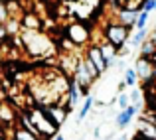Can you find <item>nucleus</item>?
Returning a JSON list of instances; mask_svg holds the SVG:
<instances>
[{
    "label": "nucleus",
    "mask_w": 156,
    "mask_h": 140,
    "mask_svg": "<svg viewBox=\"0 0 156 140\" xmlns=\"http://www.w3.org/2000/svg\"><path fill=\"white\" fill-rule=\"evenodd\" d=\"M20 38L24 44V53L34 59H42V57H50V53H57V44L44 30H22Z\"/></svg>",
    "instance_id": "nucleus-1"
},
{
    "label": "nucleus",
    "mask_w": 156,
    "mask_h": 140,
    "mask_svg": "<svg viewBox=\"0 0 156 140\" xmlns=\"http://www.w3.org/2000/svg\"><path fill=\"white\" fill-rule=\"evenodd\" d=\"M26 114H28V118H30V122L34 124V128L38 130V134H40L42 140L53 138L57 134V128H59V126H55L51 122V118L46 114L44 107L34 105V107H30V109H26Z\"/></svg>",
    "instance_id": "nucleus-2"
},
{
    "label": "nucleus",
    "mask_w": 156,
    "mask_h": 140,
    "mask_svg": "<svg viewBox=\"0 0 156 140\" xmlns=\"http://www.w3.org/2000/svg\"><path fill=\"white\" fill-rule=\"evenodd\" d=\"M63 36L67 40H71L77 47H87L93 40V34H91V28L85 20H73L65 26L63 30Z\"/></svg>",
    "instance_id": "nucleus-3"
},
{
    "label": "nucleus",
    "mask_w": 156,
    "mask_h": 140,
    "mask_svg": "<svg viewBox=\"0 0 156 140\" xmlns=\"http://www.w3.org/2000/svg\"><path fill=\"white\" fill-rule=\"evenodd\" d=\"M130 38V28L122 26L121 22H109L107 26L103 28V40H107L109 44H113L117 49H121L122 46H126Z\"/></svg>",
    "instance_id": "nucleus-4"
},
{
    "label": "nucleus",
    "mask_w": 156,
    "mask_h": 140,
    "mask_svg": "<svg viewBox=\"0 0 156 140\" xmlns=\"http://www.w3.org/2000/svg\"><path fill=\"white\" fill-rule=\"evenodd\" d=\"M83 55L87 57V59L91 61V63L95 65L101 73H105L107 69H109V63L105 61V57H103V53H101V49H99L97 44H89V46L85 47V53H83Z\"/></svg>",
    "instance_id": "nucleus-5"
},
{
    "label": "nucleus",
    "mask_w": 156,
    "mask_h": 140,
    "mask_svg": "<svg viewBox=\"0 0 156 140\" xmlns=\"http://www.w3.org/2000/svg\"><path fill=\"white\" fill-rule=\"evenodd\" d=\"M20 26L22 30H44V18L36 10H24L20 16Z\"/></svg>",
    "instance_id": "nucleus-6"
},
{
    "label": "nucleus",
    "mask_w": 156,
    "mask_h": 140,
    "mask_svg": "<svg viewBox=\"0 0 156 140\" xmlns=\"http://www.w3.org/2000/svg\"><path fill=\"white\" fill-rule=\"evenodd\" d=\"M44 110H46V114L51 118V122L55 126H61L65 122V118H67V114H69V110L65 109L61 103H51V105H46L44 107Z\"/></svg>",
    "instance_id": "nucleus-7"
},
{
    "label": "nucleus",
    "mask_w": 156,
    "mask_h": 140,
    "mask_svg": "<svg viewBox=\"0 0 156 140\" xmlns=\"http://www.w3.org/2000/svg\"><path fill=\"white\" fill-rule=\"evenodd\" d=\"M134 71H136V77L142 81H150L154 77V61L148 59V57H138L136 59V67H134Z\"/></svg>",
    "instance_id": "nucleus-8"
},
{
    "label": "nucleus",
    "mask_w": 156,
    "mask_h": 140,
    "mask_svg": "<svg viewBox=\"0 0 156 140\" xmlns=\"http://www.w3.org/2000/svg\"><path fill=\"white\" fill-rule=\"evenodd\" d=\"M136 113H138V107H134V105H129L126 109H122L121 113L115 117V124H117V128H126Z\"/></svg>",
    "instance_id": "nucleus-9"
},
{
    "label": "nucleus",
    "mask_w": 156,
    "mask_h": 140,
    "mask_svg": "<svg viewBox=\"0 0 156 140\" xmlns=\"http://www.w3.org/2000/svg\"><path fill=\"white\" fill-rule=\"evenodd\" d=\"M136 16H138V12H136V10H126V8H119V10H117V22H121L122 26H126V28H130V30H133L134 24H136Z\"/></svg>",
    "instance_id": "nucleus-10"
},
{
    "label": "nucleus",
    "mask_w": 156,
    "mask_h": 140,
    "mask_svg": "<svg viewBox=\"0 0 156 140\" xmlns=\"http://www.w3.org/2000/svg\"><path fill=\"white\" fill-rule=\"evenodd\" d=\"M97 46H99L101 53H103V57H105V61L109 63V67H111V63H115V61H117V57H119V49L115 47L113 44H109L107 40L97 42Z\"/></svg>",
    "instance_id": "nucleus-11"
},
{
    "label": "nucleus",
    "mask_w": 156,
    "mask_h": 140,
    "mask_svg": "<svg viewBox=\"0 0 156 140\" xmlns=\"http://www.w3.org/2000/svg\"><path fill=\"white\" fill-rule=\"evenodd\" d=\"M16 109L10 107V103H0V124H14L16 122Z\"/></svg>",
    "instance_id": "nucleus-12"
},
{
    "label": "nucleus",
    "mask_w": 156,
    "mask_h": 140,
    "mask_svg": "<svg viewBox=\"0 0 156 140\" xmlns=\"http://www.w3.org/2000/svg\"><path fill=\"white\" fill-rule=\"evenodd\" d=\"M136 132H140V134H144V136H150V138L156 140V124L140 117V122H138V130H136Z\"/></svg>",
    "instance_id": "nucleus-13"
},
{
    "label": "nucleus",
    "mask_w": 156,
    "mask_h": 140,
    "mask_svg": "<svg viewBox=\"0 0 156 140\" xmlns=\"http://www.w3.org/2000/svg\"><path fill=\"white\" fill-rule=\"evenodd\" d=\"M93 105H95V99H93L91 95H85V101H83V105H81L79 113H77V122H81L85 117H87V114H89V110L93 109Z\"/></svg>",
    "instance_id": "nucleus-14"
},
{
    "label": "nucleus",
    "mask_w": 156,
    "mask_h": 140,
    "mask_svg": "<svg viewBox=\"0 0 156 140\" xmlns=\"http://www.w3.org/2000/svg\"><path fill=\"white\" fill-rule=\"evenodd\" d=\"M146 38H148V32H146V28H144V30H136L134 34H130L129 46H130V47H140V44L144 42Z\"/></svg>",
    "instance_id": "nucleus-15"
},
{
    "label": "nucleus",
    "mask_w": 156,
    "mask_h": 140,
    "mask_svg": "<svg viewBox=\"0 0 156 140\" xmlns=\"http://www.w3.org/2000/svg\"><path fill=\"white\" fill-rule=\"evenodd\" d=\"M140 55L142 57H148V59H154V55H156V46L150 42L148 38L140 44Z\"/></svg>",
    "instance_id": "nucleus-16"
},
{
    "label": "nucleus",
    "mask_w": 156,
    "mask_h": 140,
    "mask_svg": "<svg viewBox=\"0 0 156 140\" xmlns=\"http://www.w3.org/2000/svg\"><path fill=\"white\" fill-rule=\"evenodd\" d=\"M12 138L14 140H40L38 136H34L32 132H28V130L22 128V126H16V128L12 130Z\"/></svg>",
    "instance_id": "nucleus-17"
},
{
    "label": "nucleus",
    "mask_w": 156,
    "mask_h": 140,
    "mask_svg": "<svg viewBox=\"0 0 156 140\" xmlns=\"http://www.w3.org/2000/svg\"><path fill=\"white\" fill-rule=\"evenodd\" d=\"M148 16H150V12L140 10V12H138V16H136V24H134V28H136V30H144L146 24H148Z\"/></svg>",
    "instance_id": "nucleus-18"
},
{
    "label": "nucleus",
    "mask_w": 156,
    "mask_h": 140,
    "mask_svg": "<svg viewBox=\"0 0 156 140\" xmlns=\"http://www.w3.org/2000/svg\"><path fill=\"white\" fill-rule=\"evenodd\" d=\"M136 71H134V69H126L125 71V85L126 87H134V85H136Z\"/></svg>",
    "instance_id": "nucleus-19"
},
{
    "label": "nucleus",
    "mask_w": 156,
    "mask_h": 140,
    "mask_svg": "<svg viewBox=\"0 0 156 140\" xmlns=\"http://www.w3.org/2000/svg\"><path fill=\"white\" fill-rule=\"evenodd\" d=\"M117 105L121 107V110H122V109H126V107L130 105V99H129V95H125V93L121 91V93L117 95Z\"/></svg>",
    "instance_id": "nucleus-20"
},
{
    "label": "nucleus",
    "mask_w": 156,
    "mask_h": 140,
    "mask_svg": "<svg viewBox=\"0 0 156 140\" xmlns=\"http://www.w3.org/2000/svg\"><path fill=\"white\" fill-rule=\"evenodd\" d=\"M140 97H142V93L138 91V89H133V93L129 95L130 105H134V107H138V109H140Z\"/></svg>",
    "instance_id": "nucleus-21"
},
{
    "label": "nucleus",
    "mask_w": 156,
    "mask_h": 140,
    "mask_svg": "<svg viewBox=\"0 0 156 140\" xmlns=\"http://www.w3.org/2000/svg\"><path fill=\"white\" fill-rule=\"evenodd\" d=\"M8 40H10V34H8V30H6V24L0 22V44H6Z\"/></svg>",
    "instance_id": "nucleus-22"
},
{
    "label": "nucleus",
    "mask_w": 156,
    "mask_h": 140,
    "mask_svg": "<svg viewBox=\"0 0 156 140\" xmlns=\"http://www.w3.org/2000/svg\"><path fill=\"white\" fill-rule=\"evenodd\" d=\"M142 10H146V12H156V0H144V8Z\"/></svg>",
    "instance_id": "nucleus-23"
},
{
    "label": "nucleus",
    "mask_w": 156,
    "mask_h": 140,
    "mask_svg": "<svg viewBox=\"0 0 156 140\" xmlns=\"http://www.w3.org/2000/svg\"><path fill=\"white\" fill-rule=\"evenodd\" d=\"M8 20V10H6V4L0 2V22H6Z\"/></svg>",
    "instance_id": "nucleus-24"
},
{
    "label": "nucleus",
    "mask_w": 156,
    "mask_h": 140,
    "mask_svg": "<svg viewBox=\"0 0 156 140\" xmlns=\"http://www.w3.org/2000/svg\"><path fill=\"white\" fill-rule=\"evenodd\" d=\"M148 40H150V42H152V44H154V46H156V26H154V30H152V34H150V36H148Z\"/></svg>",
    "instance_id": "nucleus-25"
},
{
    "label": "nucleus",
    "mask_w": 156,
    "mask_h": 140,
    "mask_svg": "<svg viewBox=\"0 0 156 140\" xmlns=\"http://www.w3.org/2000/svg\"><path fill=\"white\" fill-rule=\"evenodd\" d=\"M53 140H65V136H63V134H59V132H57L55 136H53Z\"/></svg>",
    "instance_id": "nucleus-26"
},
{
    "label": "nucleus",
    "mask_w": 156,
    "mask_h": 140,
    "mask_svg": "<svg viewBox=\"0 0 156 140\" xmlns=\"http://www.w3.org/2000/svg\"><path fill=\"white\" fill-rule=\"evenodd\" d=\"M130 140H142V138L138 136V134H134V138H130Z\"/></svg>",
    "instance_id": "nucleus-27"
},
{
    "label": "nucleus",
    "mask_w": 156,
    "mask_h": 140,
    "mask_svg": "<svg viewBox=\"0 0 156 140\" xmlns=\"http://www.w3.org/2000/svg\"><path fill=\"white\" fill-rule=\"evenodd\" d=\"M117 140H129V138H126V136H125V134H122V136H119Z\"/></svg>",
    "instance_id": "nucleus-28"
},
{
    "label": "nucleus",
    "mask_w": 156,
    "mask_h": 140,
    "mask_svg": "<svg viewBox=\"0 0 156 140\" xmlns=\"http://www.w3.org/2000/svg\"><path fill=\"white\" fill-rule=\"evenodd\" d=\"M0 95H4V91H2V79H0Z\"/></svg>",
    "instance_id": "nucleus-29"
},
{
    "label": "nucleus",
    "mask_w": 156,
    "mask_h": 140,
    "mask_svg": "<svg viewBox=\"0 0 156 140\" xmlns=\"http://www.w3.org/2000/svg\"><path fill=\"white\" fill-rule=\"evenodd\" d=\"M0 140H8V136H4V134H0Z\"/></svg>",
    "instance_id": "nucleus-30"
},
{
    "label": "nucleus",
    "mask_w": 156,
    "mask_h": 140,
    "mask_svg": "<svg viewBox=\"0 0 156 140\" xmlns=\"http://www.w3.org/2000/svg\"><path fill=\"white\" fill-rule=\"evenodd\" d=\"M8 140H14V138H8Z\"/></svg>",
    "instance_id": "nucleus-31"
}]
</instances>
